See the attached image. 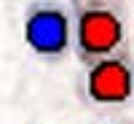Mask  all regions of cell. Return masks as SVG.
Here are the masks:
<instances>
[{"label": "cell", "instance_id": "cell-3", "mask_svg": "<svg viewBox=\"0 0 134 124\" xmlns=\"http://www.w3.org/2000/svg\"><path fill=\"white\" fill-rule=\"evenodd\" d=\"M21 35L38 59L57 65L72 54V14L59 0H32L24 8Z\"/></svg>", "mask_w": 134, "mask_h": 124}, {"label": "cell", "instance_id": "cell-1", "mask_svg": "<svg viewBox=\"0 0 134 124\" xmlns=\"http://www.w3.org/2000/svg\"><path fill=\"white\" fill-rule=\"evenodd\" d=\"M72 54L81 65L129 49V11L124 0H70Z\"/></svg>", "mask_w": 134, "mask_h": 124}, {"label": "cell", "instance_id": "cell-2", "mask_svg": "<svg viewBox=\"0 0 134 124\" xmlns=\"http://www.w3.org/2000/svg\"><path fill=\"white\" fill-rule=\"evenodd\" d=\"M78 97L97 111L129 108L134 103V51L121 49L115 54L81 65Z\"/></svg>", "mask_w": 134, "mask_h": 124}]
</instances>
